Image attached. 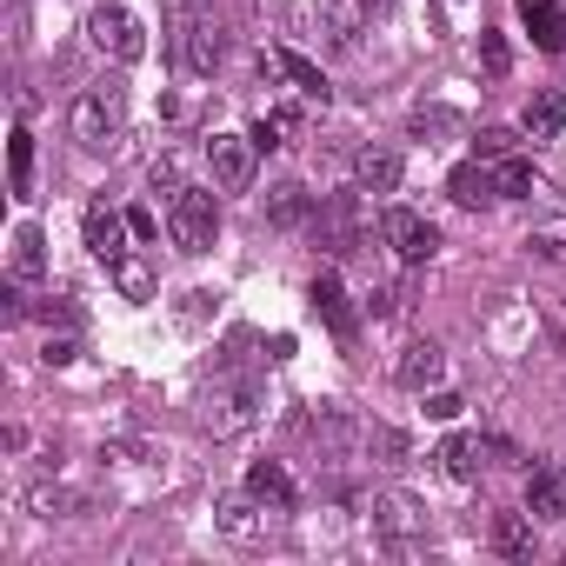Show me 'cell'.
I'll use <instances>...</instances> for the list:
<instances>
[{"label":"cell","instance_id":"44dd1931","mask_svg":"<svg viewBox=\"0 0 566 566\" xmlns=\"http://www.w3.org/2000/svg\"><path fill=\"white\" fill-rule=\"evenodd\" d=\"M493 553H506V559H533V553H539L533 520H526V513H493Z\"/></svg>","mask_w":566,"mask_h":566},{"label":"cell","instance_id":"2e32d148","mask_svg":"<svg viewBox=\"0 0 566 566\" xmlns=\"http://www.w3.org/2000/svg\"><path fill=\"white\" fill-rule=\"evenodd\" d=\"M520 21L533 34L539 54H566V14H559V0H520Z\"/></svg>","mask_w":566,"mask_h":566},{"label":"cell","instance_id":"f1b7e54d","mask_svg":"<svg viewBox=\"0 0 566 566\" xmlns=\"http://www.w3.org/2000/svg\"><path fill=\"white\" fill-rule=\"evenodd\" d=\"M28 513L34 520H67V513H81V493H67V486H28Z\"/></svg>","mask_w":566,"mask_h":566},{"label":"cell","instance_id":"e0dca14e","mask_svg":"<svg viewBox=\"0 0 566 566\" xmlns=\"http://www.w3.org/2000/svg\"><path fill=\"white\" fill-rule=\"evenodd\" d=\"M526 513H546L566 526V460H546L533 480H526Z\"/></svg>","mask_w":566,"mask_h":566},{"label":"cell","instance_id":"4dcf8cb0","mask_svg":"<svg viewBox=\"0 0 566 566\" xmlns=\"http://www.w3.org/2000/svg\"><path fill=\"white\" fill-rule=\"evenodd\" d=\"M460 127H467L460 107H420V114H413V134H420V140H433V134H460Z\"/></svg>","mask_w":566,"mask_h":566},{"label":"cell","instance_id":"74e56055","mask_svg":"<svg viewBox=\"0 0 566 566\" xmlns=\"http://www.w3.org/2000/svg\"><path fill=\"white\" fill-rule=\"evenodd\" d=\"M74 354H81V347H74V340H67V334H61V340H48V354H41V360H48V367H67V360H74Z\"/></svg>","mask_w":566,"mask_h":566},{"label":"cell","instance_id":"f35d334b","mask_svg":"<svg viewBox=\"0 0 566 566\" xmlns=\"http://www.w3.org/2000/svg\"><path fill=\"white\" fill-rule=\"evenodd\" d=\"M127 227H134V233H140V240H154V227H160V220H154V213H147V207H134V213H127Z\"/></svg>","mask_w":566,"mask_h":566},{"label":"cell","instance_id":"d6986e66","mask_svg":"<svg viewBox=\"0 0 566 566\" xmlns=\"http://www.w3.org/2000/svg\"><path fill=\"white\" fill-rule=\"evenodd\" d=\"M247 493H253V500H266V506H294V500H301L294 473L280 467V460H253V467H247Z\"/></svg>","mask_w":566,"mask_h":566},{"label":"cell","instance_id":"8992f818","mask_svg":"<svg viewBox=\"0 0 566 566\" xmlns=\"http://www.w3.org/2000/svg\"><path fill=\"white\" fill-rule=\"evenodd\" d=\"M253 134H213L207 140V174H213V187L220 193H247L253 187Z\"/></svg>","mask_w":566,"mask_h":566},{"label":"cell","instance_id":"52a82bcc","mask_svg":"<svg viewBox=\"0 0 566 566\" xmlns=\"http://www.w3.org/2000/svg\"><path fill=\"white\" fill-rule=\"evenodd\" d=\"M174 48H180V67H187V74H213V67L227 61V34H220L213 21H200L193 8H180V34H174Z\"/></svg>","mask_w":566,"mask_h":566},{"label":"cell","instance_id":"9a60e30c","mask_svg":"<svg viewBox=\"0 0 566 566\" xmlns=\"http://www.w3.org/2000/svg\"><path fill=\"white\" fill-rule=\"evenodd\" d=\"M127 233H134L127 213H114L107 200L87 207V247H94V260H120V253H127Z\"/></svg>","mask_w":566,"mask_h":566},{"label":"cell","instance_id":"603a6c76","mask_svg":"<svg viewBox=\"0 0 566 566\" xmlns=\"http://www.w3.org/2000/svg\"><path fill=\"white\" fill-rule=\"evenodd\" d=\"M440 467H447V480H460V486H473L480 480V440L473 433H453V440H440V453H433Z\"/></svg>","mask_w":566,"mask_h":566},{"label":"cell","instance_id":"1f68e13d","mask_svg":"<svg viewBox=\"0 0 566 566\" xmlns=\"http://www.w3.org/2000/svg\"><path fill=\"white\" fill-rule=\"evenodd\" d=\"M367 453H380V467H407V433H394V427H367Z\"/></svg>","mask_w":566,"mask_h":566},{"label":"cell","instance_id":"484cf974","mask_svg":"<svg viewBox=\"0 0 566 566\" xmlns=\"http://www.w3.org/2000/svg\"><path fill=\"white\" fill-rule=\"evenodd\" d=\"M107 273H114V287H120V301H140V307H147V301L160 294V287H154V273H147V266H140L134 253H120V260H107Z\"/></svg>","mask_w":566,"mask_h":566},{"label":"cell","instance_id":"83f0119b","mask_svg":"<svg viewBox=\"0 0 566 566\" xmlns=\"http://www.w3.org/2000/svg\"><path fill=\"white\" fill-rule=\"evenodd\" d=\"M294 127H301V114H294V107H273V114H260V120H253V147H260V154L287 147V134H294Z\"/></svg>","mask_w":566,"mask_h":566},{"label":"cell","instance_id":"8d00e7d4","mask_svg":"<svg viewBox=\"0 0 566 566\" xmlns=\"http://www.w3.org/2000/svg\"><path fill=\"white\" fill-rule=\"evenodd\" d=\"M533 253H539V260H553V266H566V240H559V233H539V240H533Z\"/></svg>","mask_w":566,"mask_h":566},{"label":"cell","instance_id":"277c9868","mask_svg":"<svg viewBox=\"0 0 566 566\" xmlns=\"http://www.w3.org/2000/svg\"><path fill=\"white\" fill-rule=\"evenodd\" d=\"M87 41H94L107 61H120V67L147 61V28H140L127 8H114V0H101V8L87 14Z\"/></svg>","mask_w":566,"mask_h":566},{"label":"cell","instance_id":"8fae6325","mask_svg":"<svg viewBox=\"0 0 566 566\" xmlns=\"http://www.w3.org/2000/svg\"><path fill=\"white\" fill-rule=\"evenodd\" d=\"M394 380H400L407 394H433V387L447 380V354H440L433 340H413V347H400V360H394Z\"/></svg>","mask_w":566,"mask_h":566},{"label":"cell","instance_id":"7c38bea8","mask_svg":"<svg viewBox=\"0 0 566 566\" xmlns=\"http://www.w3.org/2000/svg\"><path fill=\"white\" fill-rule=\"evenodd\" d=\"M307 301H314V314H321L340 340H354V334H360L354 301H347V287H340V273H314V294H307Z\"/></svg>","mask_w":566,"mask_h":566},{"label":"cell","instance_id":"7402d4cb","mask_svg":"<svg viewBox=\"0 0 566 566\" xmlns=\"http://www.w3.org/2000/svg\"><path fill=\"white\" fill-rule=\"evenodd\" d=\"M8 193L14 200H34V134L28 127L8 134Z\"/></svg>","mask_w":566,"mask_h":566},{"label":"cell","instance_id":"836d02e7","mask_svg":"<svg viewBox=\"0 0 566 566\" xmlns=\"http://www.w3.org/2000/svg\"><path fill=\"white\" fill-rule=\"evenodd\" d=\"M480 67H486L493 81L513 67V48H506V34H480Z\"/></svg>","mask_w":566,"mask_h":566},{"label":"cell","instance_id":"ffe728a7","mask_svg":"<svg viewBox=\"0 0 566 566\" xmlns=\"http://www.w3.org/2000/svg\"><path fill=\"white\" fill-rule=\"evenodd\" d=\"M8 266H14V280H41V273H48V233H41L34 220L14 227V240H8Z\"/></svg>","mask_w":566,"mask_h":566},{"label":"cell","instance_id":"cb8c5ba5","mask_svg":"<svg viewBox=\"0 0 566 566\" xmlns=\"http://www.w3.org/2000/svg\"><path fill=\"white\" fill-rule=\"evenodd\" d=\"M273 67L287 74V81H294V87H301L307 101H321V107H327V94H334V87H327V74H321V67H314L307 54H294V48H280V54H273Z\"/></svg>","mask_w":566,"mask_h":566},{"label":"cell","instance_id":"d4e9b609","mask_svg":"<svg viewBox=\"0 0 566 566\" xmlns=\"http://www.w3.org/2000/svg\"><path fill=\"white\" fill-rule=\"evenodd\" d=\"M307 213H314V193H307V187H294V180L266 193V220H273V227H301Z\"/></svg>","mask_w":566,"mask_h":566},{"label":"cell","instance_id":"e575fe53","mask_svg":"<svg viewBox=\"0 0 566 566\" xmlns=\"http://www.w3.org/2000/svg\"><path fill=\"white\" fill-rule=\"evenodd\" d=\"M154 187H167V193H180V187H187V180H180V160H174V154H160V160H154Z\"/></svg>","mask_w":566,"mask_h":566},{"label":"cell","instance_id":"d590c367","mask_svg":"<svg viewBox=\"0 0 566 566\" xmlns=\"http://www.w3.org/2000/svg\"><path fill=\"white\" fill-rule=\"evenodd\" d=\"M460 407H467L460 394H440V387L427 394V413H433V420H460Z\"/></svg>","mask_w":566,"mask_h":566},{"label":"cell","instance_id":"30bf717a","mask_svg":"<svg viewBox=\"0 0 566 566\" xmlns=\"http://www.w3.org/2000/svg\"><path fill=\"white\" fill-rule=\"evenodd\" d=\"M266 500H253V493H227L220 506H213V526L233 539V546H260L266 539V513H260Z\"/></svg>","mask_w":566,"mask_h":566},{"label":"cell","instance_id":"ab89813d","mask_svg":"<svg viewBox=\"0 0 566 566\" xmlns=\"http://www.w3.org/2000/svg\"><path fill=\"white\" fill-rule=\"evenodd\" d=\"M180 8H193V14H207V8H213V0H180Z\"/></svg>","mask_w":566,"mask_h":566},{"label":"cell","instance_id":"f546056e","mask_svg":"<svg viewBox=\"0 0 566 566\" xmlns=\"http://www.w3.org/2000/svg\"><path fill=\"white\" fill-rule=\"evenodd\" d=\"M493 174H500V200H526L533 193V160L506 154V160H493Z\"/></svg>","mask_w":566,"mask_h":566},{"label":"cell","instance_id":"4fadbf2b","mask_svg":"<svg viewBox=\"0 0 566 566\" xmlns=\"http://www.w3.org/2000/svg\"><path fill=\"white\" fill-rule=\"evenodd\" d=\"M367 34V0H321V41L327 48H360Z\"/></svg>","mask_w":566,"mask_h":566},{"label":"cell","instance_id":"d6a6232c","mask_svg":"<svg viewBox=\"0 0 566 566\" xmlns=\"http://www.w3.org/2000/svg\"><path fill=\"white\" fill-rule=\"evenodd\" d=\"M473 154H480V160H506V154H520V134H513V127H480Z\"/></svg>","mask_w":566,"mask_h":566},{"label":"cell","instance_id":"5bb4252c","mask_svg":"<svg viewBox=\"0 0 566 566\" xmlns=\"http://www.w3.org/2000/svg\"><path fill=\"white\" fill-rule=\"evenodd\" d=\"M447 193H453L460 207H493V200H500V174H493V160H460V167L447 174Z\"/></svg>","mask_w":566,"mask_h":566},{"label":"cell","instance_id":"9c48e42d","mask_svg":"<svg viewBox=\"0 0 566 566\" xmlns=\"http://www.w3.org/2000/svg\"><path fill=\"white\" fill-rule=\"evenodd\" d=\"M314 227H321L327 253H354V247H360V193H334V200H321Z\"/></svg>","mask_w":566,"mask_h":566},{"label":"cell","instance_id":"3957f363","mask_svg":"<svg viewBox=\"0 0 566 566\" xmlns=\"http://www.w3.org/2000/svg\"><path fill=\"white\" fill-rule=\"evenodd\" d=\"M367 513H374V539H380L387 553H407V546L427 533V506H420L413 493H400V486H380V493L367 500Z\"/></svg>","mask_w":566,"mask_h":566},{"label":"cell","instance_id":"ac0fdd59","mask_svg":"<svg viewBox=\"0 0 566 566\" xmlns=\"http://www.w3.org/2000/svg\"><path fill=\"white\" fill-rule=\"evenodd\" d=\"M400 174H407V167H400L394 147H367V154L354 160V187H360V193H400Z\"/></svg>","mask_w":566,"mask_h":566},{"label":"cell","instance_id":"5b68a950","mask_svg":"<svg viewBox=\"0 0 566 566\" xmlns=\"http://www.w3.org/2000/svg\"><path fill=\"white\" fill-rule=\"evenodd\" d=\"M260 407H266V387L260 380H227V387H213L207 394V433L213 440H227V433H247L253 420H260Z\"/></svg>","mask_w":566,"mask_h":566},{"label":"cell","instance_id":"7a4b0ae2","mask_svg":"<svg viewBox=\"0 0 566 566\" xmlns=\"http://www.w3.org/2000/svg\"><path fill=\"white\" fill-rule=\"evenodd\" d=\"M167 233L180 253H213V233H220V200L207 187H180L167 193Z\"/></svg>","mask_w":566,"mask_h":566},{"label":"cell","instance_id":"6da1fadb","mask_svg":"<svg viewBox=\"0 0 566 566\" xmlns=\"http://www.w3.org/2000/svg\"><path fill=\"white\" fill-rule=\"evenodd\" d=\"M67 127H74V140H81L87 154H114V147H120V134H127V94H120V81L87 87V94L74 101Z\"/></svg>","mask_w":566,"mask_h":566},{"label":"cell","instance_id":"4316f807","mask_svg":"<svg viewBox=\"0 0 566 566\" xmlns=\"http://www.w3.org/2000/svg\"><path fill=\"white\" fill-rule=\"evenodd\" d=\"M559 127H566V94H539V101L526 107V120H520L526 140H553Z\"/></svg>","mask_w":566,"mask_h":566},{"label":"cell","instance_id":"ba28073f","mask_svg":"<svg viewBox=\"0 0 566 566\" xmlns=\"http://www.w3.org/2000/svg\"><path fill=\"white\" fill-rule=\"evenodd\" d=\"M387 247L407 260V266H420V260H433V247H440V227L427 220V213H413V207H387Z\"/></svg>","mask_w":566,"mask_h":566}]
</instances>
